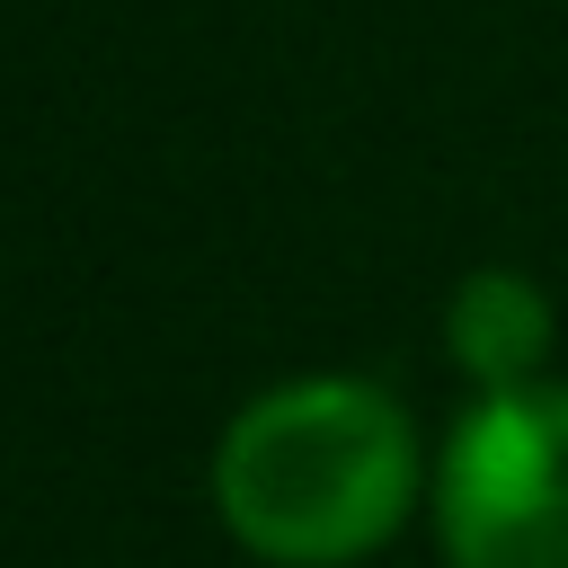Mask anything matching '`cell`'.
Returning a JSON list of instances; mask_svg holds the SVG:
<instances>
[{
	"instance_id": "cell-3",
	"label": "cell",
	"mask_w": 568,
	"mask_h": 568,
	"mask_svg": "<svg viewBox=\"0 0 568 568\" xmlns=\"http://www.w3.org/2000/svg\"><path fill=\"white\" fill-rule=\"evenodd\" d=\"M550 337H559V311H550V293H541L524 266H470V275L453 284V302H444V355H453L479 390L541 382Z\"/></svg>"
},
{
	"instance_id": "cell-1",
	"label": "cell",
	"mask_w": 568,
	"mask_h": 568,
	"mask_svg": "<svg viewBox=\"0 0 568 568\" xmlns=\"http://www.w3.org/2000/svg\"><path fill=\"white\" fill-rule=\"evenodd\" d=\"M417 417L364 373L275 382L213 444V506L231 541L275 568H346L382 550L417 515Z\"/></svg>"
},
{
	"instance_id": "cell-2",
	"label": "cell",
	"mask_w": 568,
	"mask_h": 568,
	"mask_svg": "<svg viewBox=\"0 0 568 568\" xmlns=\"http://www.w3.org/2000/svg\"><path fill=\"white\" fill-rule=\"evenodd\" d=\"M453 568H568V382L479 390L435 462Z\"/></svg>"
}]
</instances>
